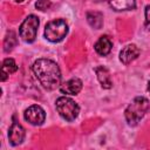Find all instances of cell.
<instances>
[{"label": "cell", "mask_w": 150, "mask_h": 150, "mask_svg": "<svg viewBox=\"0 0 150 150\" xmlns=\"http://www.w3.org/2000/svg\"><path fill=\"white\" fill-rule=\"evenodd\" d=\"M50 6H52L50 0H38L35 2V7L39 11H47Z\"/></svg>", "instance_id": "16"}, {"label": "cell", "mask_w": 150, "mask_h": 150, "mask_svg": "<svg viewBox=\"0 0 150 150\" xmlns=\"http://www.w3.org/2000/svg\"><path fill=\"white\" fill-rule=\"evenodd\" d=\"M13 1H15V2H22L23 0H13Z\"/></svg>", "instance_id": "19"}, {"label": "cell", "mask_w": 150, "mask_h": 150, "mask_svg": "<svg viewBox=\"0 0 150 150\" xmlns=\"http://www.w3.org/2000/svg\"><path fill=\"white\" fill-rule=\"evenodd\" d=\"M149 108H150V104H149L148 98L143 96L135 97L124 111V117H125L127 123L130 127L137 125L138 122H141V120L148 112Z\"/></svg>", "instance_id": "2"}, {"label": "cell", "mask_w": 150, "mask_h": 150, "mask_svg": "<svg viewBox=\"0 0 150 150\" xmlns=\"http://www.w3.org/2000/svg\"><path fill=\"white\" fill-rule=\"evenodd\" d=\"M94 1H96V2H100V1H104V0H94Z\"/></svg>", "instance_id": "20"}, {"label": "cell", "mask_w": 150, "mask_h": 150, "mask_svg": "<svg viewBox=\"0 0 150 150\" xmlns=\"http://www.w3.org/2000/svg\"><path fill=\"white\" fill-rule=\"evenodd\" d=\"M111 47H112V42H111V40L109 39V36H107V35L101 36V38L96 41V43H95V46H94L95 52H96L98 55H101V56L108 55V54L110 53V50H111Z\"/></svg>", "instance_id": "10"}, {"label": "cell", "mask_w": 150, "mask_h": 150, "mask_svg": "<svg viewBox=\"0 0 150 150\" xmlns=\"http://www.w3.org/2000/svg\"><path fill=\"white\" fill-rule=\"evenodd\" d=\"M145 27L150 30V5L145 7Z\"/></svg>", "instance_id": "17"}, {"label": "cell", "mask_w": 150, "mask_h": 150, "mask_svg": "<svg viewBox=\"0 0 150 150\" xmlns=\"http://www.w3.org/2000/svg\"><path fill=\"white\" fill-rule=\"evenodd\" d=\"M32 70L40 82V84L47 90H54L61 86V71L56 62L49 59H38Z\"/></svg>", "instance_id": "1"}, {"label": "cell", "mask_w": 150, "mask_h": 150, "mask_svg": "<svg viewBox=\"0 0 150 150\" xmlns=\"http://www.w3.org/2000/svg\"><path fill=\"white\" fill-rule=\"evenodd\" d=\"M55 107L60 116L68 122H73L79 116V112H80L79 104L73 98L67 96L59 97L55 102Z\"/></svg>", "instance_id": "3"}, {"label": "cell", "mask_w": 150, "mask_h": 150, "mask_svg": "<svg viewBox=\"0 0 150 150\" xmlns=\"http://www.w3.org/2000/svg\"><path fill=\"white\" fill-rule=\"evenodd\" d=\"M18 70V66L15 63V61L11 57H7L2 62V76H1V81H5L7 79V76L9 74H13Z\"/></svg>", "instance_id": "13"}, {"label": "cell", "mask_w": 150, "mask_h": 150, "mask_svg": "<svg viewBox=\"0 0 150 150\" xmlns=\"http://www.w3.org/2000/svg\"><path fill=\"white\" fill-rule=\"evenodd\" d=\"M82 89V81L77 77L70 79L60 86V91L66 95H76Z\"/></svg>", "instance_id": "9"}, {"label": "cell", "mask_w": 150, "mask_h": 150, "mask_svg": "<svg viewBox=\"0 0 150 150\" xmlns=\"http://www.w3.org/2000/svg\"><path fill=\"white\" fill-rule=\"evenodd\" d=\"M148 91H149V93H150V81H149V82H148Z\"/></svg>", "instance_id": "18"}, {"label": "cell", "mask_w": 150, "mask_h": 150, "mask_svg": "<svg viewBox=\"0 0 150 150\" xmlns=\"http://www.w3.org/2000/svg\"><path fill=\"white\" fill-rule=\"evenodd\" d=\"M39 25H40V21H39V18L36 15H34V14L28 15L19 27L20 38L27 43L34 42L36 34H38Z\"/></svg>", "instance_id": "5"}, {"label": "cell", "mask_w": 150, "mask_h": 150, "mask_svg": "<svg viewBox=\"0 0 150 150\" xmlns=\"http://www.w3.org/2000/svg\"><path fill=\"white\" fill-rule=\"evenodd\" d=\"M25 129L18 122L15 121V118H13V122H12V125L8 130V139H9V143L13 145V146H16L19 144H21L25 139Z\"/></svg>", "instance_id": "7"}, {"label": "cell", "mask_w": 150, "mask_h": 150, "mask_svg": "<svg viewBox=\"0 0 150 150\" xmlns=\"http://www.w3.org/2000/svg\"><path fill=\"white\" fill-rule=\"evenodd\" d=\"M23 118L33 125H41L46 120V112L40 105L33 104L25 110Z\"/></svg>", "instance_id": "6"}, {"label": "cell", "mask_w": 150, "mask_h": 150, "mask_svg": "<svg viewBox=\"0 0 150 150\" xmlns=\"http://www.w3.org/2000/svg\"><path fill=\"white\" fill-rule=\"evenodd\" d=\"M68 34V23L63 19L49 21L45 27V38L50 42H60Z\"/></svg>", "instance_id": "4"}, {"label": "cell", "mask_w": 150, "mask_h": 150, "mask_svg": "<svg viewBox=\"0 0 150 150\" xmlns=\"http://www.w3.org/2000/svg\"><path fill=\"white\" fill-rule=\"evenodd\" d=\"M110 7L116 12L135 9L136 0H109Z\"/></svg>", "instance_id": "12"}, {"label": "cell", "mask_w": 150, "mask_h": 150, "mask_svg": "<svg viewBox=\"0 0 150 150\" xmlns=\"http://www.w3.org/2000/svg\"><path fill=\"white\" fill-rule=\"evenodd\" d=\"M139 55V48L131 43V45H127L121 52H120V60L122 63L124 64H129L130 62H132L135 59H137V56Z\"/></svg>", "instance_id": "8"}, {"label": "cell", "mask_w": 150, "mask_h": 150, "mask_svg": "<svg viewBox=\"0 0 150 150\" xmlns=\"http://www.w3.org/2000/svg\"><path fill=\"white\" fill-rule=\"evenodd\" d=\"M88 23L95 29H100L103 25V14L100 12H88L87 13Z\"/></svg>", "instance_id": "14"}, {"label": "cell", "mask_w": 150, "mask_h": 150, "mask_svg": "<svg viewBox=\"0 0 150 150\" xmlns=\"http://www.w3.org/2000/svg\"><path fill=\"white\" fill-rule=\"evenodd\" d=\"M95 73H96L97 80L101 83L102 88L109 89V88L112 87V81H111V77H110V73L105 67H103V66L96 67L95 68Z\"/></svg>", "instance_id": "11"}, {"label": "cell", "mask_w": 150, "mask_h": 150, "mask_svg": "<svg viewBox=\"0 0 150 150\" xmlns=\"http://www.w3.org/2000/svg\"><path fill=\"white\" fill-rule=\"evenodd\" d=\"M16 46V35L14 32H8L6 38H5V41H4V50L6 53L11 52L14 47Z\"/></svg>", "instance_id": "15"}]
</instances>
